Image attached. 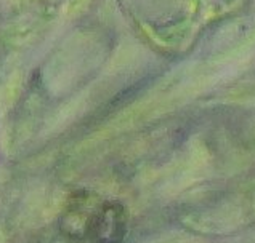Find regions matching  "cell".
Instances as JSON below:
<instances>
[{
    "label": "cell",
    "instance_id": "1",
    "mask_svg": "<svg viewBox=\"0 0 255 243\" xmlns=\"http://www.w3.org/2000/svg\"><path fill=\"white\" fill-rule=\"evenodd\" d=\"M84 234L95 243H121L126 221L118 205H103L95 215L84 219Z\"/></svg>",
    "mask_w": 255,
    "mask_h": 243
}]
</instances>
